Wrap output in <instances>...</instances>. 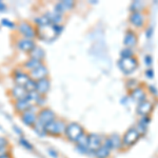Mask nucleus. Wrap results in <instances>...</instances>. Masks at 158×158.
I'll return each instance as SVG.
<instances>
[{
	"instance_id": "1",
	"label": "nucleus",
	"mask_w": 158,
	"mask_h": 158,
	"mask_svg": "<svg viewBox=\"0 0 158 158\" xmlns=\"http://www.w3.org/2000/svg\"><path fill=\"white\" fill-rule=\"evenodd\" d=\"M63 29V24H48L44 27H36V38L45 42H53L62 33Z\"/></svg>"
},
{
	"instance_id": "2",
	"label": "nucleus",
	"mask_w": 158,
	"mask_h": 158,
	"mask_svg": "<svg viewBox=\"0 0 158 158\" xmlns=\"http://www.w3.org/2000/svg\"><path fill=\"white\" fill-rule=\"evenodd\" d=\"M68 122L61 118H56L52 122H50L48 126H45L47 135L52 137H61L64 136L65 128Z\"/></svg>"
},
{
	"instance_id": "3",
	"label": "nucleus",
	"mask_w": 158,
	"mask_h": 158,
	"mask_svg": "<svg viewBox=\"0 0 158 158\" xmlns=\"http://www.w3.org/2000/svg\"><path fill=\"white\" fill-rule=\"evenodd\" d=\"M85 129L81 126L80 123L75 121L72 122H68L67 128H65V132H64V137L65 139L69 140L70 142H73L75 143L78 140L79 137L81 136L83 133H85Z\"/></svg>"
},
{
	"instance_id": "4",
	"label": "nucleus",
	"mask_w": 158,
	"mask_h": 158,
	"mask_svg": "<svg viewBox=\"0 0 158 158\" xmlns=\"http://www.w3.org/2000/svg\"><path fill=\"white\" fill-rule=\"evenodd\" d=\"M17 31H18L19 35L23 38H27V39L35 40L37 34H36V27H34L31 22L22 20L17 24Z\"/></svg>"
},
{
	"instance_id": "5",
	"label": "nucleus",
	"mask_w": 158,
	"mask_h": 158,
	"mask_svg": "<svg viewBox=\"0 0 158 158\" xmlns=\"http://www.w3.org/2000/svg\"><path fill=\"white\" fill-rule=\"evenodd\" d=\"M38 111H39V110H38L37 106L34 104V106H33L30 110H27V112H24V113H22L21 115H19L22 123L25 124L27 127L33 128V127L35 126V123L38 121V119H37Z\"/></svg>"
},
{
	"instance_id": "6",
	"label": "nucleus",
	"mask_w": 158,
	"mask_h": 158,
	"mask_svg": "<svg viewBox=\"0 0 158 158\" xmlns=\"http://www.w3.org/2000/svg\"><path fill=\"white\" fill-rule=\"evenodd\" d=\"M57 118L56 113L50 108H43L40 109L37 113V119L38 122H40L43 126H48L50 122H52L54 119Z\"/></svg>"
},
{
	"instance_id": "7",
	"label": "nucleus",
	"mask_w": 158,
	"mask_h": 158,
	"mask_svg": "<svg viewBox=\"0 0 158 158\" xmlns=\"http://www.w3.org/2000/svg\"><path fill=\"white\" fill-rule=\"evenodd\" d=\"M140 138V134L135 128H130L121 138L122 147H132L136 143Z\"/></svg>"
},
{
	"instance_id": "8",
	"label": "nucleus",
	"mask_w": 158,
	"mask_h": 158,
	"mask_svg": "<svg viewBox=\"0 0 158 158\" xmlns=\"http://www.w3.org/2000/svg\"><path fill=\"white\" fill-rule=\"evenodd\" d=\"M118 67L126 75H130L136 70L137 68V60L136 58H120L118 61Z\"/></svg>"
},
{
	"instance_id": "9",
	"label": "nucleus",
	"mask_w": 158,
	"mask_h": 158,
	"mask_svg": "<svg viewBox=\"0 0 158 158\" xmlns=\"http://www.w3.org/2000/svg\"><path fill=\"white\" fill-rule=\"evenodd\" d=\"M36 42L33 39H27V38L20 37L16 40V48L19 51L27 54H30V52L36 47Z\"/></svg>"
},
{
	"instance_id": "10",
	"label": "nucleus",
	"mask_w": 158,
	"mask_h": 158,
	"mask_svg": "<svg viewBox=\"0 0 158 158\" xmlns=\"http://www.w3.org/2000/svg\"><path fill=\"white\" fill-rule=\"evenodd\" d=\"M31 79L29 73L25 72L23 69H19V70H15L13 72V80H14V83L16 85H20V86H24L27 85V82Z\"/></svg>"
},
{
	"instance_id": "11",
	"label": "nucleus",
	"mask_w": 158,
	"mask_h": 158,
	"mask_svg": "<svg viewBox=\"0 0 158 158\" xmlns=\"http://www.w3.org/2000/svg\"><path fill=\"white\" fill-rule=\"evenodd\" d=\"M102 140L103 138L98 134H89V154L94 155V152L98 150L99 148L102 146Z\"/></svg>"
},
{
	"instance_id": "12",
	"label": "nucleus",
	"mask_w": 158,
	"mask_h": 158,
	"mask_svg": "<svg viewBox=\"0 0 158 158\" xmlns=\"http://www.w3.org/2000/svg\"><path fill=\"white\" fill-rule=\"evenodd\" d=\"M31 79L35 81H38L40 79H43V78H47L49 77V69H48L47 65L44 63L40 64L39 67L36 68L35 70H33L32 72L29 73Z\"/></svg>"
},
{
	"instance_id": "13",
	"label": "nucleus",
	"mask_w": 158,
	"mask_h": 158,
	"mask_svg": "<svg viewBox=\"0 0 158 158\" xmlns=\"http://www.w3.org/2000/svg\"><path fill=\"white\" fill-rule=\"evenodd\" d=\"M74 6H75V1L73 0H62V1L56 2L54 6V11L63 15L64 13L72 11Z\"/></svg>"
},
{
	"instance_id": "14",
	"label": "nucleus",
	"mask_w": 158,
	"mask_h": 158,
	"mask_svg": "<svg viewBox=\"0 0 158 158\" xmlns=\"http://www.w3.org/2000/svg\"><path fill=\"white\" fill-rule=\"evenodd\" d=\"M13 106H14V110H15V112H16V114L21 115L22 113H24L27 110H30L34 104L31 102L27 98H23V99H20V100L14 101Z\"/></svg>"
},
{
	"instance_id": "15",
	"label": "nucleus",
	"mask_w": 158,
	"mask_h": 158,
	"mask_svg": "<svg viewBox=\"0 0 158 158\" xmlns=\"http://www.w3.org/2000/svg\"><path fill=\"white\" fill-rule=\"evenodd\" d=\"M76 144V149L78 152H80L81 154H89V149H88V144H89V134L85 132L80 137L78 138L77 141L75 142Z\"/></svg>"
},
{
	"instance_id": "16",
	"label": "nucleus",
	"mask_w": 158,
	"mask_h": 158,
	"mask_svg": "<svg viewBox=\"0 0 158 158\" xmlns=\"http://www.w3.org/2000/svg\"><path fill=\"white\" fill-rule=\"evenodd\" d=\"M51 90V80L49 77L36 81V91L41 96H45Z\"/></svg>"
},
{
	"instance_id": "17",
	"label": "nucleus",
	"mask_w": 158,
	"mask_h": 158,
	"mask_svg": "<svg viewBox=\"0 0 158 158\" xmlns=\"http://www.w3.org/2000/svg\"><path fill=\"white\" fill-rule=\"evenodd\" d=\"M10 96H11V98L14 101L20 100V99L27 98V92L23 88V86H20V85H15L11 89V91H10Z\"/></svg>"
},
{
	"instance_id": "18",
	"label": "nucleus",
	"mask_w": 158,
	"mask_h": 158,
	"mask_svg": "<svg viewBox=\"0 0 158 158\" xmlns=\"http://www.w3.org/2000/svg\"><path fill=\"white\" fill-rule=\"evenodd\" d=\"M45 16L48 17V19L50 20V23L51 24H54V25H58V24H62L63 22V15L59 14L56 11H48L44 13Z\"/></svg>"
},
{
	"instance_id": "19",
	"label": "nucleus",
	"mask_w": 158,
	"mask_h": 158,
	"mask_svg": "<svg viewBox=\"0 0 158 158\" xmlns=\"http://www.w3.org/2000/svg\"><path fill=\"white\" fill-rule=\"evenodd\" d=\"M153 110V106L151 102L147 100L140 101L139 104L137 106V114L140 116H147L149 115Z\"/></svg>"
},
{
	"instance_id": "20",
	"label": "nucleus",
	"mask_w": 158,
	"mask_h": 158,
	"mask_svg": "<svg viewBox=\"0 0 158 158\" xmlns=\"http://www.w3.org/2000/svg\"><path fill=\"white\" fill-rule=\"evenodd\" d=\"M43 61H40V60H37V59H34V58H30L27 59L25 62L22 64V69L25 71V72L30 73L32 72L33 70H35L36 68L39 67L40 64H42Z\"/></svg>"
},
{
	"instance_id": "21",
	"label": "nucleus",
	"mask_w": 158,
	"mask_h": 158,
	"mask_svg": "<svg viewBox=\"0 0 158 158\" xmlns=\"http://www.w3.org/2000/svg\"><path fill=\"white\" fill-rule=\"evenodd\" d=\"M30 58H34V59H37V60H40V61H43L45 58V52L44 50L42 49L41 47L39 45H36L32 51L30 52Z\"/></svg>"
},
{
	"instance_id": "22",
	"label": "nucleus",
	"mask_w": 158,
	"mask_h": 158,
	"mask_svg": "<svg viewBox=\"0 0 158 158\" xmlns=\"http://www.w3.org/2000/svg\"><path fill=\"white\" fill-rule=\"evenodd\" d=\"M123 43L127 45V48H132V47H135L137 43V38H136V35L133 31L129 30L128 32L126 33V36H124V40H123Z\"/></svg>"
},
{
	"instance_id": "23",
	"label": "nucleus",
	"mask_w": 158,
	"mask_h": 158,
	"mask_svg": "<svg viewBox=\"0 0 158 158\" xmlns=\"http://www.w3.org/2000/svg\"><path fill=\"white\" fill-rule=\"evenodd\" d=\"M130 22L137 27H141L144 23V17L141 13H132L130 16Z\"/></svg>"
},
{
	"instance_id": "24",
	"label": "nucleus",
	"mask_w": 158,
	"mask_h": 158,
	"mask_svg": "<svg viewBox=\"0 0 158 158\" xmlns=\"http://www.w3.org/2000/svg\"><path fill=\"white\" fill-rule=\"evenodd\" d=\"M93 156L95 158H109L111 156V150L108 149V148L104 147L102 144L98 150H96V151L94 152Z\"/></svg>"
},
{
	"instance_id": "25",
	"label": "nucleus",
	"mask_w": 158,
	"mask_h": 158,
	"mask_svg": "<svg viewBox=\"0 0 158 158\" xmlns=\"http://www.w3.org/2000/svg\"><path fill=\"white\" fill-rule=\"evenodd\" d=\"M34 24L36 25V27H44V25H48L51 23H50V20L48 19V17L45 16V14H42V15H39V16L35 17Z\"/></svg>"
},
{
	"instance_id": "26",
	"label": "nucleus",
	"mask_w": 158,
	"mask_h": 158,
	"mask_svg": "<svg viewBox=\"0 0 158 158\" xmlns=\"http://www.w3.org/2000/svg\"><path fill=\"white\" fill-rule=\"evenodd\" d=\"M131 95H132V97H133V99H135L136 101H139V102L140 101H143L144 98H146L143 90L140 88H136V89H134V90H132Z\"/></svg>"
},
{
	"instance_id": "27",
	"label": "nucleus",
	"mask_w": 158,
	"mask_h": 158,
	"mask_svg": "<svg viewBox=\"0 0 158 158\" xmlns=\"http://www.w3.org/2000/svg\"><path fill=\"white\" fill-rule=\"evenodd\" d=\"M33 131L36 133L39 137H45L48 136L47 135V130H45V126H43V124H41L40 122H36L35 123V126L33 127Z\"/></svg>"
},
{
	"instance_id": "28",
	"label": "nucleus",
	"mask_w": 158,
	"mask_h": 158,
	"mask_svg": "<svg viewBox=\"0 0 158 158\" xmlns=\"http://www.w3.org/2000/svg\"><path fill=\"white\" fill-rule=\"evenodd\" d=\"M18 142L19 144L23 148L27 151H34V146L31 143V141L27 138H25L24 136H20L18 138Z\"/></svg>"
},
{
	"instance_id": "29",
	"label": "nucleus",
	"mask_w": 158,
	"mask_h": 158,
	"mask_svg": "<svg viewBox=\"0 0 158 158\" xmlns=\"http://www.w3.org/2000/svg\"><path fill=\"white\" fill-rule=\"evenodd\" d=\"M109 138L111 140L112 148H113V149H120L122 147V141H121V138L119 137V135L113 134V135H111V136H109Z\"/></svg>"
},
{
	"instance_id": "30",
	"label": "nucleus",
	"mask_w": 158,
	"mask_h": 158,
	"mask_svg": "<svg viewBox=\"0 0 158 158\" xmlns=\"http://www.w3.org/2000/svg\"><path fill=\"white\" fill-rule=\"evenodd\" d=\"M144 4L142 3L141 1H134L132 2L131 6H130V10L132 11V13H140L142 9H143Z\"/></svg>"
},
{
	"instance_id": "31",
	"label": "nucleus",
	"mask_w": 158,
	"mask_h": 158,
	"mask_svg": "<svg viewBox=\"0 0 158 158\" xmlns=\"http://www.w3.org/2000/svg\"><path fill=\"white\" fill-rule=\"evenodd\" d=\"M40 94L38 93L37 91H32V92H27V98L29 99V100L32 102L33 104H35V102L38 100V98L40 97Z\"/></svg>"
},
{
	"instance_id": "32",
	"label": "nucleus",
	"mask_w": 158,
	"mask_h": 158,
	"mask_svg": "<svg viewBox=\"0 0 158 158\" xmlns=\"http://www.w3.org/2000/svg\"><path fill=\"white\" fill-rule=\"evenodd\" d=\"M1 25H2V27H7V29H11V30L17 29L16 23H15V22H13L12 20H9L6 18L1 20Z\"/></svg>"
},
{
	"instance_id": "33",
	"label": "nucleus",
	"mask_w": 158,
	"mask_h": 158,
	"mask_svg": "<svg viewBox=\"0 0 158 158\" xmlns=\"http://www.w3.org/2000/svg\"><path fill=\"white\" fill-rule=\"evenodd\" d=\"M23 88L27 90V92H32V91H36V81L33 80V79H30L27 82Z\"/></svg>"
},
{
	"instance_id": "34",
	"label": "nucleus",
	"mask_w": 158,
	"mask_h": 158,
	"mask_svg": "<svg viewBox=\"0 0 158 158\" xmlns=\"http://www.w3.org/2000/svg\"><path fill=\"white\" fill-rule=\"evenodd\" d=\"M45 104H47V97H45V96H40V97L38 98V100L35 102V106L39 110L45 108Z\"/></svg>"
},
{
	"instance_id": "35",
	"label": "nucleus",
	"mask_w": 158,
	"mask_h": 158,
	"mask_svg": "<svg viewBox=\"0 0 158 158\" xmlns=\"http://www.w3.org/2000/svg\"><path fill=\"white\" fill-rule=\"evenodd\" d=\"M120 56H121V58H131V57H133V52H132L131 49L127 48V49H123L120 52Z\"/></svg>"
},
{
	"instance_id": "36",
	"label": "nucleus",
	"mask_w": 158,
	"mask_h": 158,
	"mask_svg": "<svg viewBox=\"0 0 158 158\" xmlns=\"http://www.w3.org/2000/svg\"><path fill=\"white\" fill-rule=\"evenodd\" d=\"M10 147V140L4 136H0V149Z\"/></svg>"
},
{
	"instance_id": "37",
	"label": "nucleus",
	"mask_w": 158,
	"mask_h": 158,
	"mask_svg": "<svg viewBox=\"0 0 158 158\" xmlns=\"http://www.w3.org/2000/svg\"><path fill=\"white\" fill-rule=\"evenodd\" d=\"M7 155H11V147H6L3 149H0V158L7 156Z\"/></svg>"
},
{
	"instance_id": "38",
	"label": "nucleus",
	"mask_w": 158,
	"mask_h": 158,
	"mask_svg": "<svg viewBox=\"0 0 158 158\" xmlns=\"http://www.w3.org/2000/svg\"><path fill=\"white\" fill-rule=\"evenodd\" d=\"M135 129H136L137 132L140 134V136H141L142 134H146V132H147V127L143 126V124H141V123H138L137 128H135Z\"/></svg>"
},
{
	"instance_id": "39",
	"label": "nucleus",
	"mask_w": 158,
	"mask_h": 158,
	"mask_svg": "<svg viewBox=\"0 0 158 158\" xmlns=\"http://www.w3.org/2000/svg\"><path fill=\"white\" fill-rule=\"evenodd\" d=\"M150 121H151V118H150L149 115H147V116H142L141 117V119L139 120V123H141V124H143V126L148 127V124L150 123Z\"/></svg>"
},
{
	"instance_id": "40",
	"label": "nucleus",
	"mask_w": 158,
	"mask_h": 158,
	"mask_svg": "<svg viewBox=\"0 0 158 158\" xmlns=\"http://www.w3.org/2000/svg\"><path fill=\"white\" fill-rule=\"evenodd\" d=\"M13 130H14V132H15V134H17V136H23V132H22V130L19 128V127H17V126H14L13 127Z\"/></svg>"
},
{
	"instance_id": "41",
	"label": "nucleus",
	"mask_w": 158,
	"mask_h": 158,
	"mask_svg": "<svg viewBox=\"0 0 158 158\" xmlns=\"http://www.w3.org/2000/svg\"><path fill=\"white\" fill-rule=\"evenodd\" d=\"M48 151H49V155H50V156H52V157H54V158H57L58 157L57 151H55V150H53V149H49Z\"/></svg>"
},
{
	"instance_id": "42",
	"label": "nucleus",
	"mask_w": 158,
	"mask_h": 158,
	"mask_svg": "<svg viewBox=\"0 0 158 158\" xmlns=\"http://www.w3.org/2000/svg\"><path fill=\"white\" fill-rule=\"evenodd\" d=\"M6 10H7L6 4L4 3V2L0 1V12H1V13H4V12H6Z\"/></svg>"
},
{
	"instance_id": "43",
	"label": "nucleus",
	"mask_w": 158,
	"mask_h": 158,
	"mask_svg": "<svg viewBox=\"0 0 158 158\" xmlns=\"http://www.w3.org/2000/svg\"><path fill=\"white\" fill-rule=\"evenodd\" d=\"M146 75H147V77L148 78H153V76H154V73H153V71H152V69H149V70L146 72Z\"/></svg>"
},
{
	"instance_id": "44",
	"label": "nucleus",
	"mask_w": 158,
	"mask_h": 158,
	"mask_svg": "<svg viewBox=\"0 0 158 158\" xmlns=\"http://www.w3.org/2000/svg\"><path fill=\"white\" fill-rule=\"evenodd\" d=\"M144 59H146V64L147 65H151L152 64V57L151 56H146V58H144Z\"/></svg>"
},
{
	"instance_id": "45",
	"label": "nucleus",
	"mask_w": 158,
	"mask_h": 158,
	"mask_svg": "<svg viewBox=\"0 0 158 158\" xmlns=\"http://www.w3.org/2000/svg\"><path fill=\"white\" fill-rule=\"evenodd\" d=\"M149 89H150V91H151V92H153V93L155 94V95H156V94H157V90H156V89H155V88H154V86H153V85L149 86Z\"/></svg>"
},
{
	"instance_id": "46",
	"label": "nucleus",
	"mask_w": 158,
	"mask_h": 158,
	"mask_svg": "<svg viewBox=\"0 0 158 158\" xmlns=\"http://www.w3.org/2000/svg\"><path fill=\"white\" fill-rule=\"evenodd\" d=\"M151 32H152V27H150V29L148 30V32H147V36L148 37H151Z\"/></svg>"
},
{
	"instance_id": "47",
	"label": "nucleus",
	"mask_w": 158,
	"mask_h": 158,
	"mask_svg": "<svg viewBox=\"0 0 158 158\" xmlns=\"http://www.w3.org/2000/svg\"><path fill=\"white\" fill-rule=\"evenodd\" d=\"M1 158H13V157H12V154H11V155H7V156H4V157H1Z\"/></svg>"
}]
</instances>
